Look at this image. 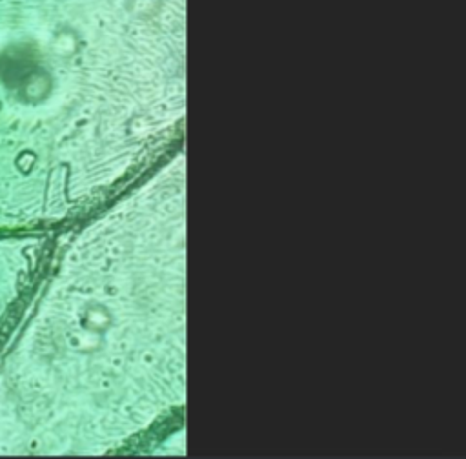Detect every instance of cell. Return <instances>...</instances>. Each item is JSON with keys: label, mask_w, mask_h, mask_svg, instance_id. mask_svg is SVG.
<instances>
[{"label": "cell", "mask_w": 466, "mask_h": 459, "mask_svg": "<svg viewBox=\"0 0 466 459\" xmlns=\"http://www.w3.org/2000/svg\"><path fill=\"white\" fill-rule=\"evenodd\" d=\"M40 241L28 233L0 235V337L35 281Z\"/></svg>", "instance_id": "cell-1"}]
</instances>
